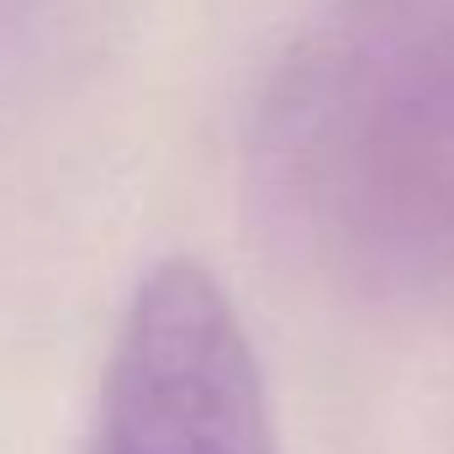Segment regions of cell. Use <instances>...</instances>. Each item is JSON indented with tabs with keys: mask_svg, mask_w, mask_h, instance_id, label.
I'll return each instance as SVG.
<instances>
[{
	"mask_svg": "<svg viewBox=\"0 0 454 454\" xmlns=\"http://www.w3.org/2000/svg\"><path fill=\"white\" fill-rule=\"evenodd\" d=\"M96 454H280L248 328L201 259L127 296L96 402Z\"/></svg>",
	"mask_w": 454,
	"mask_h": 454,
	"instance_id": "cell-2",
	"label": "cell"
},
{
	"mask_svg": "<svg viewBox=\"0 0 454 454\" xmlns=\"http://www.w3.org/2000/svg\"><path fill=\"white\" fill-rule=\"evenodd\" d=\"M270 232L370 301L454 296V0H328L248 132Z\"/></svg>",
	"mask_w": 454,
	"mask_h": 454,
	"instance_id": "cell-1",
	"label": "cell"
}]
</instances>
